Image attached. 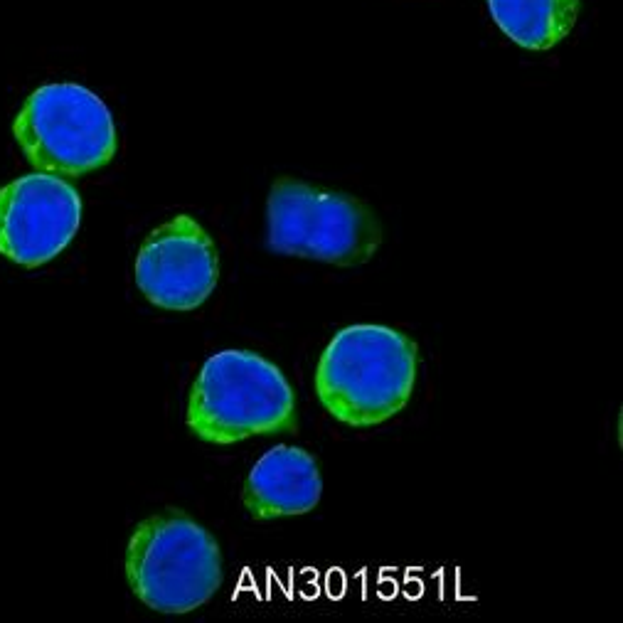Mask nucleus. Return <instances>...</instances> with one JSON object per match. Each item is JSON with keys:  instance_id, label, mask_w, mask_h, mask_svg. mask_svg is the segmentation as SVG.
Masks as SVG:
<instances>
[{"instance_id": "obj_1", "label": "nucleus", "mask_w": 623, "mask_h": 623, "mask_svg": "<svg viewBox=\"0 0 623 623\" xmlns=\"http://www.w3.org/2000/svg\"><path fill=\"white\" fill-rule=\"evenodd\" d=\"M417 385V345L387 326H348L333 335L316 370V394L348 427H375L407 407Z\"/></svg>"}, {"instance_id": "obj_2", "label": "nucleus", "mask_w": 623, "mask_h": 623, "mask_svg": "<svg viewBox=\"0 0 623 623\" xmlns=\"http://www.w3.org/2000/svg\"><path fill=\"white\" fill-rule=\"evenodd\" d=\"M188 427L207 444L296 431V397L274 362L252 350H222L202 365L188 402Z\"/></svg>"}, {"instance_id": "obj_3", "label": "nucleus", "mask_w": 623, "mask_h": 623, "mask_svg": "<svg viewBox=\"0 0 623 623\" xmlns=\"http://www.w3.org/2000/svg\"><path fill=\"white\" fill-rule=\"evenodd\" d=\"M126 577L133 594L153 611L190 614L220 589V545L185 513L163 510L133 530Z\"/></svg>"}, {"instance_id": "obj_4", "label": "nucleus", "mask_w": 623, "mask_h": 623, "mask_svg": "<svg viewBox=\"0 0 623 623\" xmlns=\"http://www.w3.org/2000/svg\"><path fill=\"white\" fill-rule=\"evenodd\" d=\"M266 222V244L286 257L358 266L370 262L382 244L380 220L365 202L296 178L276 180Z\"/></svg>"}, {"instance_id": "obj_5", "label": "nucleus", "mask_w": 623, "mask_h": 623, "mask_svg": "<svg viewBox=\"0 0 623 623\" xmlns=\"http://www.w3.org/2000/svg\"><path fill=\"white\" fill-rule=\"evenodd\" d=\"M15 138L37 173L79 178L116 153L109 106L79 84H47L30 94L15 119Z\"/></svg>"}, {"instance_id": "obj_6", "label": "nucleus", "mask_w": 623, "mask_h": 623, "mask_svg": "<svg viewBox=\"0 0 623 623\" xmlns=\"http://www.w3.org/2000/svg\"><path fill=\"white\" fill-rule=\"evenodd\" d=\"M82 225V197L60 175L33 173L0 188V254L28 266L60 257Z\"/></svg>"}, {"instance_id": "obj_7", "label": "nucleus", "mask_w": 623, "mask_h": 623, "mask_svg": "<svg viewBox=\"0 0 623 623\" xmlns=\"http://www.w3.org/2000/svg\"><path fill=\"white\" fill-rule=\"evenodd\" d=\"M220 279L212 237L190 215H178L148 234L136 257V284L153 306L195 311Z\"/></svg>"}, {"instance_id": "obj_8", "label": "nucleus", "mask_w": 623, "mask_h": 623, "mask_svg": "<svg viewBox=\"0 0 623 623\" xmlns=\"http://www.w3.org/2000/svg\"><path fill=\"white\" fill-rule=\"evenodd\" d=\"M323 478L308 451L281 444L254 463L244 483V508L257 520L306 515L321 503Z\"/></svg>"}, {"instance_id": "obj_9", "label": "nucleus", "mask_w": 623, "mask_h": 623, "mask_svg": "<svg viewBox=\"0 0 623 623\" xmlns=\"http://www.w3.org/2000/svg\"><path fill=\"white\" fill-rule=\"evenodd\" d=\"M495 25L525 50H550L572 33L579 0H488Z\"/></svg>"}]
</instances>
